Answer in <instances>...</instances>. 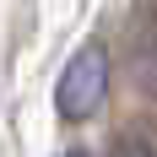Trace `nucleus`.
Masks as SVG:
<instances>
[{"instance_id":"3","label":"nucleus","mask_w":157,"mask_h":157,"mask_svg":"<svg viewBox=\"0 0 157 157\" xmlns=\"http://www.w3.org/2000/svg\"><path fill=\"white\" fill-rule=\"evenodd\" d=\"M65 157H92V152H81V146H76V152H65Z\"/></svg>"},{"instance_id":"2","label":"nucleus","mask_w":157,"mask_h":157,"mask_svg":"<svg viewBox=\"0 0 157 157\" xmlns=\"http://www.w3.org/2000/svg\"><path fill=\"white\" fill-rule=\"evenodd\" d=\"M109 157H157V152H152V141H141V136H119Z\"/></svg>"},{"instance_id":"1","label":"nucleus","mask_w":157,"mask_h":157,"mask_svg":"<svg viewBox=\"0 0 157 157\" xmlns=\"http://www.w3.org/2000/svg\"><path fill=\"white\" fill-rule=\"evenodd\" d=\"M103 92H109V54H103V44H81L71 65L60 71L54 109H60V119H92L103 109Z\"/></svg>"}]
</instances>
